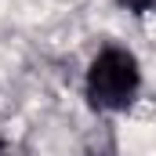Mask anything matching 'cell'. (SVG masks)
Segmentation results:
<instances>
[{"mask_svg":"<svg viewBox=\"0 0 156 156\" xmlns=\"http://www.w3.org/2000/svg\"><path fill=\"white\" fill-rule=\"evenodd\" d=\"M138 91V62L134 55L109 47L94 58L87 73V98L94 109H127Z\"/></svg>","mask_w":156,"mask_h":156,"instance_id":"obj_1","label":"cell"},{"mask_svg":"<svg viewBox=\"0 0 156 156\" xmlns=\"http://www.w3.org/2000/svg\"><path fill=\"white\" fill-rule=\"evenodd\" d=\"M120 4H123V7H131V11H138V15H142V11H149V7H153L156 0H120Z\"/></svg>","mask_w":156,"mask_h":156,"instance_id":"obj_2","label":"cell"},{"mask_svg":"<svg viewBox=\"0 0 156 156\" xmlns=\"http://www.w3.org/2000/svg\"><path fill=\"white\" fill-rule=\"evenodd\" d=\"M0 153H4V142H0Z\"/></svg>","mask_w":156,"mask_h":156,"instance_id":"obj_3","label":"cell"}]
</instances>
